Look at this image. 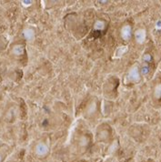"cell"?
<instances>
[{
  "mask_svg": "<svg viewBox=\"0 0 161 162\" xmlns=\"http://www.w3.org/2000/svg\"><path fill=\"white\" fill-rule=\"evenodd\" d=\"M35 153L38 157H45L49 153V147L44 142H39L36 144L35 147Z\"/></svg>",
  "mask_w": 161,
  "mask_h": 162,
  "instance_id": "obj_1",
  "label": "cell"
},
{
  "mask_svg": "<svg viewBox=\"0 0 161 162\" xmlns=\"http://www.w3.org/2000/svg\"><path fill=\"white\" fill-rule=\"evenodd\" d=\"M127 78L130 81H133V82L139 80V73H138V69H137L136 66H134L129 70L128 75H127Z\"/></svg>",
  "mask_w": 161,
  "mask_h": 162,
  "instance_id": "obj_2",
  "label": "cell"
},
{
  "mask_svg": "<svg viewBox=\"0 0 161 162\" xmlns=\"http://www.w3.org/2000/svg\"><path fill=\"white\" fill-rule=\"evenodd\" d=\"M121 36L124 40H128L131 37V27L128 25H126L121 29Z\"/></svg>",
  "mask_w": 161,
  "mask_h": 162,
  "instance_id": "obj_3",
  "label": "cell"
},
{
  "mask_svg": "<svg viewBox=\"0 0 161 162\" xmlns=\"http://www.w3.org/2000/svg\"><path fill=\"white\" fill-rule=\"evenodd\" d=\"M135 36H136V40L137 43L141 44L145 41L146 38V31L144 29H138L136 31L135 33Z\"/></svg>",
  "mask_w": 161,
  "mask_h": 162,
  "instance_id": "obj_4",
  "label": "cell"
},
{
  "mask_svg": "<svg viewBox=\"0 0 161 162\" xmlns=\"http://www.w3.org/2000/svg\"><path fill=\"white\" fill-rule=\"evenodd\" d=\"M23 35L26 40L31 41L35 38V31L32 28H25L23 31Z\"/></svg>",
  "mask_w": 161,
  "mask_h": 162,
  "instance_id": "obj_5",
  "label": "cell"
},
{
  "mask_svg": "<svg viewBox=\"0 0 161 162\" xmlns=\"http://www.w3.org/2000/svg\"><path fill=\"white\" fill-rule=\"evenodd\" d=\"M24 46L22 45H15L13 49H12V52L13 54H15V56H21L24 54Z\"/></svg>",
  "mask_w": 161,
  "mask_h": 162,
  "instance_id": "obj_6",
  "label": "cell"
},
{
  "mask_svg": "<svg viewBox=\"0 0 161 162\" xmlns=\"http://www.w3.org/2000/svg\"><path fill=\"white\" fill-rule=\"evenodd\" d=\"M127 51V47L126 46H119L116 52H115V57H120L121 56H123L126 52Z\"/></svg>",
  "mask_w": 161,
  "mask_h": 162,
  "instance_id": "obj_7",
  "label": "cell"
},
{
  "mask_svg": "<svg viewBox=\"0 0 161 162\" xmlns=\"http://www.w3.org/2000/svg\"><path fill=\"white\" fill-rule=\"evenodd\" d=\"M105 22L103 21V20H97V21H96L95 22V24H94V28L96 29V30H98V31H101V30H103L104 28H105Z\"/></svg>",
  "mask_w": 161,
  "mask_h": 162,
  "instance_id": "obj_8",
  "label": "cell"
},
{
  "mask_svg": "<svg viewBox=\"0 0 161 162\" xmlns=\"http://www.w3.org/2000/svg\"><path fill=\"white\" fill-rule=\"evenodd\" d=\"M155 96L156 97H160L161 96V85L157 86L155 89Z\"/></svg>",
  "mask_w": 161,
  "mask_h": 162,
  "instance_id": "obj_9",
  "label": "cell"
},
{
  "mask_svg": "<svg viewBox=\"0 0 161 162\" xmlns=\"http://www.w3.org/2000/svg\"><path fill=\"white\" fill-rule=\"evenodd\" d=\"M143 59H144V61H145V62H149V61L151 60V56H150V55H148V54H146V55L144 56Z\"/></svg>",
  "mask_w": 161,
  "mask_h": 162,
  "instance_id": "obj_10",
  "label": "cell"
},
{
  "mask_svg": "<svg viewBox=\"0 0 161 162\" xmlns=\"http://www.w3.org/2000/svg\"><path fill=\"white\" fill-rule=\"evenodd\" d=\"M22 4L24 5H30L32 4V1H22Z\"/></svg>",
  "mask_w": 161,
  "mask_h": 162,
  "instance_id": "obj_11",
  "label": "cell"
},
{
  "mask_svg": "<svg viewBox=\"0 0 161 162\" xmlns=\"http://www.w3.org/2000/svg\"><path fill=\"white\" fill-rule=\"evenodd\" d=\"M2 161V157H1V156H0V162Z\"/></svg>",
  "mask_w": 161,
  "mask_h": 162,
  "instance_id": "obj_12",
  "label": "cell"
}]
</instances>
